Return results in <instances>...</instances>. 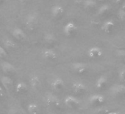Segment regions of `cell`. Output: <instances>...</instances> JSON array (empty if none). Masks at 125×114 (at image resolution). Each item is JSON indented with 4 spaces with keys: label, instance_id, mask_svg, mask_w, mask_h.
Listing matches in <instances>:
<instances>
[{
    "label": "cell",
    "instance_id": "1",
    "mask_svg": "<svg viewBox=\"0 0 125 114\" xmlns=\"http://www.w3.org/2000/svg\"><path fill=\"white\" fill-rule=\"evenodd\" d=\"M78 27L77 24L73 21H69L66 22L62 27V32L66 36H72L76 33L77 31Z\"/></svg>",
    "mask_w": 125,
    "mask_h": 114
},
{
    "label": "cell",
    "instance_id": "2",
    "mask_svg": "<svg viewBox=\"0 0 125 114\" xmlns=\"http://www.w3.org/2000/svg\"><path fill=\"white\" fill-rule=\"evenodd\" d=\"M38 14L35 12L28 14L25 18V25L29 29H32L38 22Z\"/></svg>",
    "mask_w": 125,
    "mask_h": 114
},
{
    "label": "cell",
    "instance_id": "3",
    "mask_svg": "<svg viewBox=\"0 0 125 114\" xmlns=\"http://www.w3.org/2000/svg\"><path fill=\"white\" fill-rule=\"evenodd\" d=\"M0 81H1L2 85L3 88L5 90V91L8 93H10L13 87V79L10 77H9L8 76H2Z\"/></svg>",
    "mask_w": 125,
    "mask_h": 114
},
{
    "label": "cell",
    "instance_id": "4",
    "mask_svg": "<svg viewBox=\"0 0 125 114\" xmlns=\"http://www.w3.org/2000/svg\"><path fill=\"white\" fill-rule=\"evenodd\" d=\"M12 35L16 39L19 41H24L27 39V34L24 30L19 27H16L13 28V30H12Z\"/></svg>",
    "mask_w": 125,
    "mask_h": 114
},
{
    "label": "cell",
    "instance_id": "5",
    "mask_svg": "<svg viewBox=\"0 0 125 114\" xmlns=\"http://www.w3.org/2000/svg\"><path fill=\"white\" fill-rule=\"evenodd\" d=\"M42 56L43 59L49 61H54L57 58V54L54 50L52 49H45L42 52Z\"/></svg>",
    "mask_w": 125,
    "mask_h": 114
},
{
    "label": "cell",
    "instance_id": "6",
    "mask_svg": "<svg viewBox=\"0 0 125 114\" xmlns=\"http://www.w3.org/2000/svg\"><path fill=\"white\" fill-rule=\"evenodd\" d=\"M51 12V15L54 17V18H59L60 16H61L64 13V8L60 4H56L54 5L50 10Z\"/></svg>",
    "mask_w": 125,
    "mask_h": 114
},
{
    "label": "cell",
    "instance_id": "7",
    "mask_svg": "<svg viewBox=\"0 0 125 114\" xmlns=\"http://www.w3.org/2000/svg\"><path fill=\"white\" fill-rule=\"evenodd\" d=\"M46 102L47 105L52 107H58L60 104V99L54 95L48 94L46 97Z\"/></svg>",
    "mask_w": 125,
    "mask_h": 114
},
{
    "label": "cell",
    "instance_id": "8",
    "mask_svg": "<svg viewBox=\"0 0 125 114\" xmlns=\"http://www.w3.org/2000/svg\"><path fill=\"white\" fill-rule=\"evenodd\" d=\"M111 93L114 97L123 99L125 97V87L121 85L115 86L112 88Z\"/></svg>",
    "mask_w": 125,
    "mask_h": 114
},
{
    "label": "cell",
    "instance_id": "9",
    "mask_svg": "<svg viewBox=\"0 0 125 114\" xmlns=\"http://www.w3.org/2000/svg\"><path fill=\"white\" fill-rule=\"evenodd\" d=\"M65 104L70 108H76L80 105V101L74 96H68L64 100Z\"/></svg>",
    "mask_w": 125,
    "mask_h": 114
},
{
    "label": "cell",
    "instance_id": "10",
    "mask_svg": "<svg viewBox=\"0 0 125 114\" xmlns=\"http://www.w3.org/2000/svg\"><path fill=\"white\" fill-rule=\"evenodd\" d=\"M1 68L2 71L8 75L13 74L16 72V68L8 62H3L1 65Z\"/></svg>",
    "mask_w": 125,
    "mask_h": 114
},
{
    "label": "cell",
    "instance_id": "11",
    "mask_svg": "<svg viewBox=\"0 0 125 114\" xmlns=\"http://www.w3.org/2000/svg\"><path fill=\"white\" fill-rule=\"evenodd\" d=\"M72 68L76 73H77L79 74H83L87 71V65L83 62H74V63H73L72 64Z\"/></svg>",
    "mask_w": 125,
    "mask_h": 114
},
{
    "label": "cell",
    "instance_id": "12",
    "mask_svg": "<svg viewBox=\"0 0 125 114\" xmlns=\"http://www.w3.org/2000/svg\"><path fill=\"white\" fill-rule=\"evenodd\" d=\"M88 55L89 57H91L92 59L99 58V57H101L102 55V50L98 47H93L88 50Z\"/></svg>",
    "mask_w": 125,
    "mask_h": 114
},
{
    "label": "cell",
    "instance_id": "13",
    "mask_svg": "<svg viewBox=\"0 0 125 114\" xmlns=\"http://www.w3.org/2000/svg\"><path fill=\"white\" fill-rule=\"evenodd\" d=\"M89 101L92 105L98 106L103 104V102L104 101V99L101 95H93L92 96L90 97Z\"/></svg>",
    "mask_w": 125,
    "mask_h": 114
},
{
    "label": "cell",
    "instance_id": "14",
    "mask_svg": "<svg viewBox=\"0 0 125 114\" xmlns=\"http://www.w3.org/2000/svg\"><path fill=\"white\" fill-rule=\"evenodd\" d=\"M72 89L73 90L78 94H83L85 93L87 90V87L85 85L80 82H75L72 85Z\"/></svg>",
    "mask_w": 125,
    "mask_h": 114
},
{
    "label": "cell",
    "instance_id": "15",
    "mask_svg": "<svg viewBox=\"0 0 125 114\" xmlns=\"http://www.w3.org/2000/svg\"><path fill=\"white\" fill-rule=\"evenodd\" d=\"M52 87L55 90H61L64 87V82L60 78H56L52 82Z\"/></svg>",
    "mask_w": 125,
    "mask_h": 114
},
{
    "label": "cell",
    "instance_id": "16",
    "mask_svg": "<svg viewBox=\"0 0 125 114\" xmlns=\"http://www.w3.org/2000/svg\"><path fill=\"white\" fill-rule=\"evenodd\" d=\"M107 85V79H106L105 76H102L100 77L96 83V87L99 90H103L105 89Z\"/></svg>",
    "mask_w": 125,
    "mask_h": 114
},
{
    "label": "cell",
    "instance_id": "17",
    "mask_svg": "<svg viewBox=\"0 0 125 114\" xmlns=\"http://www.w3.org/2000/svg\"><path fill=\"white\" fill-rule=\"evenodd\" d=\"M114 28H115V25L112 21H107L103 24L102 28L105 33H110L114 30Z\"/></svg>",
    "mask_w": 125,
    "mask_h": 114
},
{
    "label": "cell",
    "instance_id": "18",
    "mask_svg": "<svg viewBox=\"0 0 125 114\" xmlns=\"http://www.w3.org/2000/svg\"><path fill=\"white\" fill-rule=\"evenodd\" d=\"M30 86L34 90H38L41 86V80H40L39 77L37 76H33L30 79Z\"/></svg>",
    "mask_w": 125,
    "mask_h": 114
},
{
    "label": "cell",
    "instance_id": "19",
    "mask_svg": "<svg viewBox=\"0 0 125 114\" xmlns=\"http://www.w3.org/2000/svg\"><path fill=\"white\" fill-rule=\"evenodd\" d=\"M27 90V85L24 82H19L16 86V91L18 93L23 94V93H26Z\"/></svg>",
    "mask_w": 125,
    "mask_h": 114
},
{
    "label": "cell",
    "instance_id": "20",
    "mask_svg": "<svg viewBox=\"0 0 125 114\" xmlns=\"http://www.w3.org/2000/svg\"><path fill=\"white\" fill-rule=\"evenodd\" d=\"M27 110L30 114H38L39 113V107L35 103H30L27 106Z\"/></svg>",
    "mask_w": 125,
    "mask_h": 114
},
{
    "label": "cell",
    "instance_id": "21",
    "mask_svg": "<svg viewBox=\"0 0 125 114\" xmlns=\"http://www.w3.org/2000/svg\"><path fill=\"white\" fill-rule=\"evenodd\" d=\"M4 45H5V47L7 49H9V50L14 49L16 47V44L15 42L13 39H9V38H7V39H5V41H4Z\"/></svg>",
    "mask_w": 125,
    "mask_h": 114
},
{
    "label": "cell",
    "instance_id": "22",
    "mask_svg": "<svg viewBox=\"0 0 125 114\" xmlns=\"http://www.w3.org/2000/svg\"><path fill=\"white\" fill-rule=\"evenodd\" d=\"M110 6L107 5H102V7L99 8V9L98 10V14L99 16H106L109 14L110 12Z\"/></svg>",
    "mask_w": 125,
    "mask_h": 114
},
{
    "label": "cell",
    "instance_id": "23",
    "mask_svg": "<svg viewBox=\"0 0 125 114\" xmlns=\"http://www.w3.org/2000/svg\"><path fill=\"white\" fill-rule=\"evenodd\" d=\"M43 39H44V41H45L46 43L50 44V43L54 42L56 40V37H55V36H54V34L53 33H50V32H49V33H46L44 35Z\"/></svg>",
    "mask_w": 125,
    "mask_h": 114
},
{
    "label": "cell",
    "instance_id": "24",
    "mask_svg": "<svg viewBox=\"0 0 125 114\" xmlns=\"http://www.w3.org/2000/svg\"><path fill=\"white\" fill-rule=\"evenodd\" d=\"M83 5H84L85 8H86L88 10H91L96 7V3L95 1H94V0H85Z\"/></svg>",
    "mask_w": 125,
    "mask_h": 114
},
{
    "label": "cell",
    "instance_id": "25",
    "mask_svg": "<svg viewBox=\"0 0 125 114\" xmlns=\"http://www.w3.org/2000/svg\"><path fill=\"white\" fill-rule=\"evenodd\" d=\"M7 56H8L7 50L2 46L0 45V58L4 59V58H5V57H7Z\"/></svg>",
    "mask_w": 125,
    "mask_h": 114
},
{
    "label": "cell",
    "instance_id": "26",
    "mask_svg": "<svg viewBox=\"0 0 125 114\" xmlns=\"http://www.w3.org/2000/svg\"><path fill=\"white\" fill-rule=\"evenodd\" d=\"M8 114H23L21 110L18 108H11L9 110Z\"/></svg>",
    "mask_w": 125,
    "mask_h": 114
},
{
    "label": "cell",
    "instance_id": "27",
    "mask_svg": "<svg viewBox=\"0 0 125 114\" xmlns=\"http://www.w3.org/2000/svg\"><path fill=\"white\" fill-rule=\"evenodd\" d=\"M118 15H119V18L121 21L123 22H125V11L124 10H120L119 13H118Z\"/></svg>",
    "mask_w": 125,
    "mask_h": 114
},
{
    "label": "cell",
    "instance_id": "28",
    "mask_svg": "<svg viewBox=\"0 0 125 114\" xmlns=\"http://www.w3.org/2000/svg\"><path fill=\"white\" fill-rule=\"evenodd\" d=\"M119 78L121 82H125V68L123 69L119 73Z\"/></svg>",
    "mask_w": 125,
    "mask_h": 114
},
{
    "label": "cell",
    "instance_id": "29",
    "mask_svg": "<svg viewBox=\"0 0 125 114\" xmlns=\"http://www.w3.org/2000/svg\"><path fill=\"white\" fill-rule=\"evenodd\" d=\"M4 96V91L2 90V88L0 87V96Z\"/></svg>",
    "mask_w": 125,
    "mask_h": 114
},
{
    "label": "cell",
    "instance_id": "30",
    "mask_svg": "<svg viewBox=\"0 0 125 114\" xmlns=\"http://www.w3.org/2000/svg\"><path fill=\"white\" fill-rule=\"evenodd\" d=\"M107 114H119V113H116V112H110V113H109Z\"/></svg>",
    "mask_w": 125,
    "mask_h": 114
},
{
    "label": "cell",
    "instance_id": "31",
    "mask_svg": "<svg viewBox=\"0 0 125 114\" xmlns=\"http://www.w3.org/2000/svg\"><path fill=\"white\" fill-rule=\"evenodd\" d=\"M18 1H19V2H21V3H23V2H26V0H18Z\"/></svg>",
    "mask_w": 125,
    "mask_h": 114
},
{
    "label": "cell",
    "instance_id": "32",
    "mask_svg": "<svg viewBox=\"0 0 125 114\" xmlns=\"http://www.w3.org/2000/svg\"><path fill=\"white\" fill-rule=\"evenodd\" d=\"M98 1H101L102 2V1H104V0H98Z\"/></svg>",
    "mask_w": 125,
    "mask_h": 114
},
{
    "label": "cell",
    "instance_id": "33",
    "mask_svg": "<svg viewBox=\"0 0 125 114\" xmlns=\"http://www.w3.org/2000/svg\"><path fill=\"white\" fill-rule=\"evenodd\" d=\"M2 0H0V2H2Z\"/></svg>",
    "mask_w": 125,
    "mask_h": 114
}]
</instances>
